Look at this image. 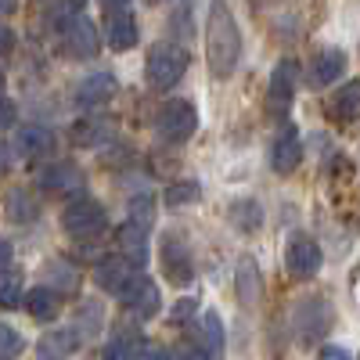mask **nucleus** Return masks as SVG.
Returning <instances> with one entry per match:
<instances>
[{
  "label": "nucleus",
  "instance_id": "f257e3e1",
  "mask_svg": "<svg viewBox=\"0 0 360 360\" xmlns=\"http://www.w3.org/2000/svg\"><path fill=\"white\" fill-rule=\"evenodd\" d=\"M205 62L213 79H231L242 62V29H238L227 0H209L205 18Z\"/></svg>",
  "mask_w": 360,
  "mask_h": 360
},
{
  "label": "nucleus",
  "instance_id": "f03ea898",
  "mask_svg": "<svg viewBox=\"0 0 360 360\" xmlns=\"http://www.w3.org/2000/svg\"><path fill=\"white\" fill-rule=\"evenodd\" d=\"M188 65H191V58L180 44H152V51L144 58V79L152 90H173L184 79Z\"/></svg>",
  "mask_w": 360,
  "mask_h": 360
},
{
  "label": "nucleus",
  "instance_id": "7ed1b4c3",
  "mask_svg": "<svg viewBox=\"0 0 360 360\" xmlns=\"http://www.w3.org/2000/svg\"><path fill=\"white\" fill-rule=\"evenodd\" d=\"M108 227V213H105V205L94 202V198H72L65 209H62V231L69 238H76V242H86V238H98L101 231Z\"/></svg>",
  "mask_w": 360,
  "mask_h": 360
},
{
  "label": "nucleus",
  "instance_id": "20e7f679",
  "mask_svg": "<svg viewBox=\"0 0 360 360\" xmlns=\"http://www.w3.org/2000/svg\"><path fill=\"white\" fill-rule=\"evenodd\" d=\"M332 303H328L324 295H307V299H299L295 310H292V328H295V335L299 342H317L324 339L328 332H332Z\"/></svg>",
  "mask_w": 360,
  "mask_h": 360
},
{
  "label": "nucleus",
  "instance_id": "39448f33",
  "mask_svg": "<svg viewBox=\"0 0 360 360\" xmlns=\"http://www.w3.org/2000/svg\"><path fill=\"white\" fill-rule=\"evenodd\" d=\"M195 130H198V112H195L191 101L173 98V101H166V105L155 112V134H159L166 144H184V141L195 137Z\"/></svg>",
  "mask_w": 360,
  "mask_h": 360
},
{
  "label": "nucleus",
  "instance_id": "423d86ee",
  "mask_svg": "<svg viewBox=\"0 0 360 360\" xmlns=\"http://www.w3.org/2000/svg\"><path fill=\"white\" fill-rule=\"evenodd\" d=\"M58 51H62L69 62H90L98 51H101V33L98 25L76 15L69 25H62V40H58Z\"/></svg>",
  "mask_w": 360,
  "mask_h": 360
},
{
  "label": "nucleus",
  "instance_id": "0eeeda50",
  "mask_svg": "<svg viewBox=\"0 0 360 360\" xmlns=\"http://www.w3.org/2000/svg\"><path fill=\"white\" fill-rule=\"evenodd\" d=\"M321 263H324V252H321V245L314 242L310 234H292V238H288L285 266H288V274H292L295 281L314 278L317 270H321Z\"/></svg>",
  "mask_w": 360,
  "mask_h": 360
},
{
  "label": "nucleus",
  "instance_id": "6e6552de",
  "mask_svg": "<svg viewBox=\"0 0 360 360\" xmlns=\"http://www.w3.org/2000/svg\"><path fill=\"white\" fill-rule=\"evenodd\" d=\"M159 263H162L166 281H173L176 288H188V285L195 281L191 252H188V245L180 242L176 234H166V238H162V245H159Z\"/></svg>",
  "mask_w": 360,
  "mask_h": 360
},
{
  "label": "nucleus",
  "instance_id": "1a4fd4ad",
  "mask_svg": "<svg viewBox=\"0 0 360 360\" xmlns=\"http://www.w3.org/2000/svg\"><path fill=\"white\" fill-rule=\"evenodd\" d=\"M119 299H123L127 314L137 317V321H152V317L162 310V292H159V285H155L152 278H137Z\"/></svg>",
  "mask_w": 360,
  "mask_h": 360
},
{
  "label": "nucleus",
  "instance_id": "9d476101",
  "mask_svg": "<svg viewBox=\"0 0 360 360\" xmlns=\"http://www.w3.org/2000/svg\"><path fill=\"white\" fill-rule=\"evenodd\" d=\"M37 188L44 195H79L83 191V169L72 162H51L37 173Z\"/></svg>",
  "mask_w": 360,
  "mask_h": 360
},
{
  "label": "nucleus",
  "instance_id": "9b49d317",
  "mask_svg": "<svg viewBox=\"0 0 360 360\" xmlns=\"http://www.w3.org/2000/svg\"><path fill=\"white\" fill-rule=\"evenodd\" d=\"M303 162V141H299V130L292 123H285L274 137V144H270V169L288 176L295 173V166Z\"/></svg>",
  "mask_w": 360,
  "mask_h": 360
},
{
  "label": "nucleus",
  "instance_id": "f8f14e48",
  "mask_svg": "<svg viewBox=\"0 0 360 360\" xmlns=\"http://www.w3.org/2000/svg\"><path fill=\"white\" fill-rule=\"evenodd\" d=\"M295 83H299V65L292 62V58H285V62L274 65V72H270V83H266V105L270 112H285L295 98Z\"/></svg>",
  "mask_w": 360,
  "mask_h": 360
},
{
  "label": "nucleus",
  "instance_id": "ddd939ff",
  "mask_svg": "<svg viewBox=\"0 0 360 360\" xmlns=\"http://www.w3.org/2000/svg\"><path fill=\"white\" fill-rule=\"evenodd\" d=\"M137 278H141L137 266H134L130 259H123V256H108V259H101V263L94 266L98 288H105V292H112V295H123Z\"/></svg>",
  "mask_w": 360,
  "mask_h": 360
},
{
  "label": "nucleus",
  "instance_id": "4468645a",
  "mask_svg": "<svg viewBox=\"0 0 360 360\" xmlns=\"http://www.w3.org/2000/svg\"><path fill=\"white\" fill-rule=\"evenodd\" d=\"M346 65H349V62H346V51L324 47V51L314 54V62H310V69H307V83H310L314 90H324V86H332L335 79H342Z\"/></svg>",
  "mask_w": 360,
  "mask_h": 360
},
{
  "label": "nucleus",
  "instance_id": "2eb2a0df",
  "mask_svg": "<svg viewBox=\"0 0 360 360\" xmlns=\"http://www.w3.org/2000/svg\"><path fill=\"white\" fill-rule=\"evenodd\" d=\"M115 94H119V79H115L112 72H90V76H83L79 86H76V105H79V108H101V105H108Z\"/></svg>",
  "mask_w": 360,
  "mask_h": 360
},
{
  "label": "nucleus",
  "instance_id": "dca6fc26",
  "mask_svg": "<svg viewBox=\"0 0 360 360\" xmlns=\"http://www.w3.org/2000/svg\"><path fill=\"white\" fill-rule=\"evenodd\" d=\"M115 245H119V256L130 259L134 266H144L148 263V231L141 224H123L115 231Z\"/></svg>",
  "mask_w": 360,
  "mask_h": 360
},
{
  "label": "nucleus",
  "instance_id": "f3484780",
  "mask_svg": "<svg viewBox=\"0 0 360 360\" xmlns=\"http://www.w3.org/2000/svg\"><path fill=\"white\" fill-rule=\"evenodd\" d=\"M79 332L76 328H58V332H47L40 342H37V356L40 360H65L79 349Z\"/></svg>",
  "mask_w": 360,
  "mask_h": 360
},
{
  "label": "nucleus",
  "instance_id": "a211bd4d",
  "mask_svg": "<svg viewBox=\"0 0 360 360\" xmlns=\"http://www.w3.org/2000/svg\"><path fill=\"white\" fill-rule=\"evenodd\" d=\"M137 40H141L137 18H134L127 8H123V11H112V18H108V47H112V51H134Z\"/></svg>",
  "mask_w": 360,
  "mask_h": 360
},
{
  "label": "nucleus",
  "instance_id": "6ab92c4d",
  "mask_svg": "<svg viewBox=\"0 0 360 360\" xmlns=\"http://www.w3.org/2000/svg\"><path fill=\"white\" fill-rule=\"evenodd\" d=\"M4 217H8V224L29 227V224L40 217V205H37V198L29 195L25 188H11L8 198H4Z\"/></svg>",
  "mask_w": 360,
  "mask_h": 360
},
{
  "label": "nucleus",
  "instance_id": "aec40b11",
  "mask_svg": "<svg viewBox=\"0 0 360 360\" xmlns=\"http://www.w3.org/2000/svg\"><path fill=\"white\" fill-rule=\"evenodd\" d=\"M227 224H231L238 234H256L259 224H263V209H259V202H252V198H238V202H231V205H227Z\"/></svg>",
  "mask_w": 360,
  "mask_h": 360
},
{
  "label": "nucleus",
  "instance_id": "412c9836",
  "mask_svg": "<svg viewBox=\"0 0 360 360\" xmlns=\"http://www.w3.org/2000/svg\"><path fill=\"white\" fill-rule=\"evenodd\" d=\"M58 310H62V299H58V292H51L47 285H37L33 292L25 295V314L33 321H40V324L54 321Z\"/></svg>",
  "mask_w": 360,
  "mask_h": 360
},
{
  "label": "nucleus",
  "instance_id": "4be33fe9",
  "mask_svg": "<svg viewBox=\"0 0 360 360\" xmlns=\"http://www.w3.org/2000/svg\"><path fill=\"white\" fill-rule=\"evenodd\" d=\"M54 144H58V137L47 127H25L18 134V152L25 159H47L54 152Z\"/></svg>",
  "mask_w": 360,
  "mask_h": 360
},
{
  "label": "nucleus",
  "instance_id": "5701e85b",
  "mask_svg": "<svg viewBox=\"0 0 360 360\" xmlns=\"http://www.w3.org/2000/svg\"><path fill=\"white\" fill-rule=\"evenodd\" d=\"M328 112H332L335 119H356L360 115V79L342 83L332 94V101H328Z\"/></svg>",
  "mask_w": 360,
  "mask_h": 360
},
{
  "label": "nucleus",
  "instance_id": "b1692460",
  "mask_svg": "<svg viewBox=\"0 0 360 360\" xmlns=\"http://www.w3.org/2000/svg\"><path fill=\"white\" fill-rule=\"evenodd\" d=\"M198 332H202V349L213 360H220L224 356V321H220V314L205 310L202 321H198Z\"/></svg>",
  "mask_w": 360,
  "mask_h": 360
},
{
  "label": "nucleus",
  "instance_id": "393cba45",
  "mask_svg": "<svg viewBox=\"0 0 360 360\" xmlns=\"http://www.w3.org/2000/svg\"><path fill=\"white\" fill-rule=\"evenodd\" d=\"M238 299H242V307H256L259 303V266L256 259H242L238 263Z\"/></svg>",
  "mask_w": 360,
  "mask_h": 360
},
{
  "label": "nucleus",
  "instance_id": "a878e982",
  "mask_svg": "<svg viewBox=\"0 0 360 360\" xmlns=\"http://www.w3.org/2000/svg\"><path fill=\"white\" fill-rule=\"evenodd\" d=\"M141 349V335L134 328H115L108 346H105V360H130Z\"/></svg>",
  "mask_w": 360,
  "mask_h": 360
},
{
  "label": "nucleus",
  "instance_id": "bb28decb",
  "mask_svg": "<svg viewBox=\"0 0 360 360\" xmlns=\"http://www.w3.org/2000/svg\"><path fill=\"white\" fill-rule=\"evenodd\" d=\"M44 281H51L47 288L51 292H58V295H76L79 292V278H76V270L72 266H65V263H47L44 266Z\"/></svg>",
  "mask_w": 360,
  "mask_h": 360
},
{
  "label": "nucleus",
  "instance_id": "cd10ccee",
  "mask_svg": "<svg viewBox=\"0 0 360 360\" xmlns=\"http://www.w3.org/2000/svg\"><path fill=\"white\" fill-rule=\"evenodd\" d=\"M22 270L8 266V270H0V310H15L22 303Z\"/></svg>",
  "mask_w": 360,
  "mask_h": 360
},
{
  "label": "nucleus",
  "instance_id": "c85d7f7f",
  "mask_svg": "<svg viewBox=\"0 0 360 360\" xmlns=\"http://www.w3.org/2000/svg\"><path fill=\"white\" fill-rule=\"evenodd\" d=\"M155 209H159L155 195L141 191V195H134V198H130V220H134V224H141V227L148 231V227L155 224Z\"/></svg>",
  "mask_w": 360,
  "mask_h": 360
},
{
  "label": "nucleus",
  "instance_id": "c756f323",
  "mask_svg": "<svg viewBox=\"0 0 360 360\" xmlns=\"http://www.w3.org/2000/svg\"><path fill=\"white\" fill-rule=\"evenodd\" d=\"M112 137V127L108 123H101V119H90V123H76L72 127V141L76 144H101V141H108Z\"/></svg>",
  "mask_w": 360,
  "mask_h": 360
},
{
  "label": "nucleus",
  "instance_id": "7c9ffc66",
  "mask_svg": "<svg viewBox=\"0 0 360 360\" xmlns=\"http://www.w3.org/2000/svg\"><path fill=\"white\" fill-rule=\"evenodd\" d=\"M22 349H25V339H22V332H18L15 324L0 321V360H15Z\"/></svg>",
  "mask_w": 360,
  "mask_h": 360
},
{
  "label": "nucleus",
  "instance_id": "2f4dec72",
  "mask_svg": "<svg viewBox=\"0 0 360 360\" xmlns=\"http://www.w3.org/2000/svg\"><path fill=\"white\" fill-rule=\"evenodd\" d=\"M101 324H105V310H101V303H83V307H79V324H76V332H79V335H98V332H101Z\"/></svg>",
  "mask_w": 360,
  "mask_h": 360
},
{
  "label": "nucleus",
  "instance_id": "473e14b6",
  "mask_svg": "<svg viewBox=\"0 0 360 360\" xmlns=\"http://www.w3.org/2000/svg\"><path fill=\"white\" fill-rule=\"evenodd\" d=\"M79 11H83V0H58V4L47 8V22L62 29V25H69Z\"/></svg>",
  "mask_w": 360,
  "mask_h": 360
},
{
  "label": "nucleus",
  "instance_id": "72a5a7b5",
  "mask_svg": "<svg viewBox=\"0 0 360 360\" xmlns=\"http://www.w3.org/2000/svg\"><path fill=\"white\" fill-rule=\"evenodd\" d=\"M191 202H198V184L195 180H184V184H173L169 191H166V205H191Z\"/></svg>",
  "mask_w": 360,
  "mask_h": 360
},
{
  "label": "nucleus",
  "instance_id": "f704fd0d",
  "mask_svg": "<svg viewBox=\"0 0 360 360\" xmlns=\"http://www.w3.org/2000/svg\"><path fill=\"white\" fill-rule=\"evenodd\" d=\"M173 360H213V356L202 349V342H180L173 349Z\"/></svg>",
  "mask_w": 360,
  "mask_h": 360
},
{
  "label": "nucleus",
  "instance_id": "c9c22d12",
  "mask_svg": "<svg viewBox=\"0 0 360 360\" xmlns=\"http://www.w3.org/2000/svg\"><path fill=\"white\" fill-rule=\"evenodd\" d=\"M15 119H18V105L11 98H0V130L15 127Z\"/></svg>",
  "mask_w": 360,
  "mask_h": 360
},
{
  "label": "nucleus",
  "instance_id": "e433bc0d",
  "mask_svg": "<svg viewBox=\"0 0 360 360\" xmlns=\"http://www.w3.org/2000/svg\"><path fill=\"white\" fill-rule=\"evenodd\" d=\"M130 360H166V353H162L159 346H148V342H141V349H137Z\"/></svg>",
  "mask_w": 360,
  "mask_h": 360
},
{
  "label": "nucleus",
  "instance_id": "4c0bfd02",
  "mask_svg": "<svg viewBox=\"0 0 360 360\" xmlns=\"http://www.w3.org/2000/svg\"><path fill=\"white\" fill-rule=\"evenodd\" d=\"M11 51H15V33H11V29H8L4 22H0V58L11 54Z\"/></svg>",
  "mask_w": 360,
  "mask_h": 360
},
{
  "label": "nucleus",
  "instance_id": "58836bf2",
  "mask_svg": "<svg viewBox=\"0 0 360 360\" xmlns=\"http://www.w3.org/2000/svg\"><path fill=\"white\" fill-rule=\"evenodd\" d=\"M191 310H195V299H184V303H176V307H173V321H188Z\"/></svg>",
  "mask_w": 360,
  "mask_h": 360
},
{
  "label": "nucleus",
  "instance_id": "ea45409f",
  "mask_svg": "<svg viewBox=\"0 0 360 360\" xmlns=\"http://www.w3.org/2000/svg\"><path fill=\"white\" fill-rule=\"evenodd\" d=\"M317 360H349V353H346V349H339V346H324Z\"/></svg>",
  "mask_w": 360,
  "mask_h": 360
},
{
  "label": "nucleus",
  "instance_id": "a19ab883",
  "mask_svg": "<svg viewBox=\"0 0 360 360\" xmlns=\"http://www.w3.org/2000/svg\"><path fill=\"white\" fill-rule=\"evenodd\" d=\"M8 169H11V148L0 144V173H8Z\"/></svg>",
  "mask_w": 360,
  "mask_h": 360
},
{
  "label": "nucleus",
  "instance_id": "79ce46f5",
  "mask_svg": "<svg viewBox=\"0 0 360 360\" xmlns=\"http://www.w3.org/2000/svg\"><path fill=\"white\" fill-rule=\"evenodd\" d=\"M11 263V242H4V238H0V270H4Z\"/></svg>",
  "mask_w": 360,
  "mask_h": 360
},
{
  "label": "nucleus",
  "instance_id": "37998d69",
  "mask_svg": "<svg viewBox=\"0 0 360 360\" xmlns=\"http://www.w3.org/2000/svg\"><path fill=\"white\" fill-rule=\"evenodd\" d=\"M98 4H101V8H108V11H123V8L130 4V0H98Z\"/></svg>",
  "mask_w": 360,
  "mask_h": 360
},
{
  "label": "nucleus",
  "instance_id": "c03bdc74",
  "mask_svg": "<svg viewBox=\"0 0 360 360\" xmlns=\"http://www.w3.org/2000/svg\"><path fill=\"white\" fill-rule=\"evenodd\" d=\"M18 11V0H0V15H15Z\"/></svg>",
  "mask_w": 360,
  "mask_h": 360
},
{
  "label": "nucleus",
  "instance_id": "a18cd8bd",
  "mask_svg": "<svg viewBox=\"0 0 360 360\" xmlns=\"http://www.w3.org/2000/svg\"><path fill=\"white\" fill-rule=\"evenodd\" d=\"M144 4H148V8H155V4H166V0H144Z\"/></svg>",
  "mask_w": 360,
  "mask_h": 360
},
{
  "label": "nucleus",
  "instance_id": "49530a36",
  "mask_svg": "<svg viewBox=\"0 0 360 360\" xmlns=\"http://www.w3.org/2000/svg\"><path fill=\"white\" fill-rule=\"evenodd\" d=\"M0 98H4V76H0Z\"/></svg>",
  "mask_w": 360,
  "mask_h": 360
}]
</instances>
